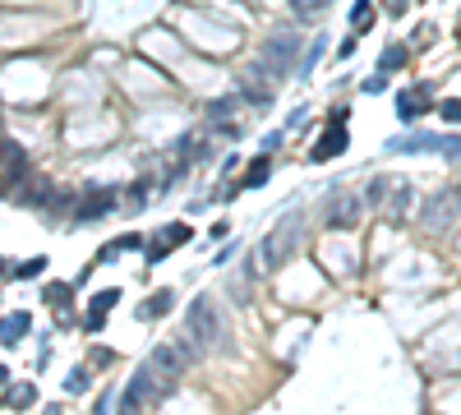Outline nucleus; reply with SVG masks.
Listing matches in <instances>:
<instances>
[{
	"instance_id": "14",
	"label": "nucleus",
	"mask_w": 461,
	"mask_h": 415,
	"mask_svg": "<svg viewBox=\"0 0 461 415\" xmlns=\"http://www.w3.org/2000/svg\"><path fill=\"white\" fill-rule=\"evenodd\" d=\"M171 300H176L171 291H153V295H148V305L139 309V318H157V314H166V309H171Z\"/></svg>"
},
{
	"instance_id": "7",
	"label": "nucleus",
	"mask_w": 461,
	"mask_h": 415,
	"mask_svg": "<svg viewBox=\"0 0 461 415\" xmlns=\"http://www.w3.org/2000/svg\"><path fill=\"white\" fill-rule=\"evenodd\" d=\"M355 217H360V198H355L351 189H337V194L328 198V208H323V222H328L332 231H351Z\"/></svg>"
},
{
	"instance_id": "29",
	"label": "nucleus",
	"mask_w": 461,
	"mask_h": 415,
	"mask_svg": "<svg viewBox=\"0 0 461 415\" xmlns=\"http://www.w3.org/2000/svg\"><path fill=\"white\" fill-rule=\"evenodd\" d=\"M0 383H5V369H0Z\"/></svg>"
},
{
	"instance_id": "13",
	"label": "nucleus",
	"mask_w": 461,
	"mask_h": 415,
	"mask_svg": "<svg viewBox=\"0 0 461 415\" xmlns=\"http://www.w3.org/2000/svg\"><path fill=\"white\" fill-rule=\"evenodd\" d=\"M28 323H33V318L23 314V309H19V314H5V318H0V341H5V346H14V341L28 332Z\"/></svg>"
},
{
	"instance_id": "19",
	"label": "nucleus",
	"mask_w": 461,
	"mask_h": 415,
	"mask_svg": "<svg viewBox=\"0 0 461 415\" xmlns=\"http://www.w3.org/2000/svg\"><path fill=\"white\" fill-rule=\"evenodd\" d=\"M401 65H406V46H387L383 60H378V69H383V74H387V69H401Z\"/></svg>"
},
{
	"instance_id": "17",
	"label": "nucleus",
	"mask_w": 461,
	"mask_h": 415,
	"mask_svg": "<svg viewBox=\"0 0 461 415\" xmlns=\"http://www.w3.org/2000/svg\"><path fill=\"white\" fill-rule=\"evenodd\" d=\"M296 5V19H319V14H328L332 0H291Z\"/></svg>"
},
{
	"instance_id": "22",
	"label": "nucleus",
	"mask_w": 461,
	"mask_h": 415,
	"mask_svg": "<svg viewBox=\"0 0 461 415\" xmlns=\"http://www.w3.org/2000/svg\"><path fill=\"white\" fill-rule=\"evenodd\" d=\"M387 185H392V175H378V180L369 185V203H383V198H387Z\"/></svg>"
},
{
	"instance_id": "11",
	"label": "nucleus",
	"mask_w": 461,
	"mask_h": 415,
	"mask_svg": "<svg viewBox=\"0 0 461 415\" xmlns=\"http://www.w3.org/2000/svg\"><path fill=\"white\" fill-rule=\"evenodd\" d=\"M406 208H411V185L392 175V185H387V198H383V212H387V217H401Z\"/></svg>"
},
{
	"instance_id": "18",
	"label": "nucleus",
	"mask_w": 461,
	"mask_h": 415,
	"mask_svg": "<svg viewBox=\"0 0 461 415\" xmlns=\"http://www.w3.org/2000/svg\"><path fill=\"white\" fill-rule=\"evenodd\" d=\"M37 393H33V383H19V388H10L5 393V406H33Z\"/></svg>"
},
{
	"instance_id": "23",
	"label": "nucleus",
	"mask_w": 461,
	"mask_h": 415,
	"mask_svg": "<svg viewBox=\"0 0 461 415\" xmlns=\"http://www.w3.org/2000/svg\"><path fill=\"white\" fill-rule=\"evenodd\" d=\"M439 116H443L448 125H457V121H461V102H457V97H448V102L439 107Z\"/></svg>"
},
{
	"instance_id": "2",
	"label": "nucleus",
	"mask_w": 461,
	"mask_h": 415,
	"mask_svg": "<svg viewBox=\"0 0 461 415\" xmlns=\"http://www.w3.org/2000/svg\"><path fill=\"white\" fill-rule=\"evenodd\" d=\"M296 55H300V37L291 28H273V37L263 42V69L273 79H286L291 65H296Z\"/></svg>"
},
{
	"instance_id": "15",
	"label": "nucleus",
	"mask_w": 461,
	"mask_h": 415,
	"mask_svg": "<svg viewBox=\"0 0 461 415\" xmlns=\"http://www.w3.org/2000/svg\"><path fill=\"white\" fill-rule=\"evenodd\" d=\"M125 250H139V236H121V240H111V245H102V254H97V263H111L116 254H125Z\"/></svg>"
},
{
	"instance_id": "6",
	"label": "nucleus",
	"mask_w": 461,
	"mask_h": 415,
	"mask_svg": "<svg viewBox=\"0 0 461 415\" xmlns=\"http://www.w3.org/2000/svg\"><path fill=\"white\" fill-rule=\"evenodd\" d=\"M148 365H153V374L162 379V388L171 393L180 383V374H185V355H180V346H153V355H148Z\"/></svg>"
},
{
	"instance_id": "12",
	"label": "nucleus",
	"mask_w": 461,
	"mask_h": 415,
	"mask_svg": "<svg viewBox=\"0 0 461 415\" xmlns=\"http://www.w3.org/2000/svg\"><path fill=\"white\" fill-rule=\"evenodd\" d=\"M185 240H189V226H180V222H176L171 231H162V236H157V245L148 250V263H162L166 250H176V245H185Z\"/></svg>"
},
{
	"instance_id": "4",
	"label": "nucleus",
	"mask_w": 461,
	"mask_h": 415,
	"mask_svg": "<svg viewBox=\"0 0 461 415\" xmlns=\"http://www.w3.org/2000/svg\"><path fill=\"white\" fill-rule=\"evenodd\" d=\"M296 240H300V217L291 212V217H286L282 226H277L273 236L263 240V250H259L263 268H277V263H286V259H291V250H296Z\"/></svg>"
},
{
	"instance_id": "26",
	"label": "nucleus",
	"mask_w": 461,
	"mask_h": 415,
	"mask_svg": "<svg viewBox=\"0 0 461 415\" xmlns=\"http://www.w3.org/2000/svg\"><path fill=\"white\" fill-rule=\"evenodd\" d=\"M14 153H19V148H14V143L0 134V162H14Z\"/></svg>"
},
{
	"instance_id": "21",
	"label": "nucleus",
	"mask_w": 461,
	"mask_h": 415,
	"mask_svg": "<svg viewBox=\"0 0 461 415\" xmlns=\"http://www.w3.org/2000/svg\"><path fill=\"white\" fill-rule=\"evenodd\" d=\"M116 300H121V291H102V295H92V314H106Z\"/></svg>"
},
{
	"instance_id": "20",
	"label": "nucleus",
	"mask_w": 461,
	"mask_h": 415,
	"mask_svg": "<svg viewBox=\"0 0 461 415\" xmlns=\"http://www.w3.org/2000/svg\"><path fill=\"white\" fill-rule=\"evenodd\" d=\"M268 166H273V162H268V153H263V157H259V162H254V166H249V175H245V189H254V185H263V180H268Z\"/></svg>"
},
{
	"instance_id": "27",
	"label": "nucleus",
	"mask_w": 461,
	"mask_h": 415,
	"mask_svg": "<svg viewBox=\"0 0 461 415\" xmlns=\"http://www.w3.org/2000/svg\"><path fill=\"white\" fill-rule=\"evenodd\" d=\"M383 5H387V14H392V19H397V14H406V0H383Z\"/></svg>"
},
{
	"instance_id": "9",
	"label": "nucleus",
	"mask_w": 461,
	"mask_h": 415,
	"mask_svg": "<svg viewBox=\"0 0 461 415\" xmlns=\"http://www.w3.org/2000/svg\"><path fill=\"white\" fill-rule=\"evenodd\" d=\"M341 116H346V111H337V121H332L328 130H323V139L314 143V153H309L314 162H328V157H337L341 148H346V130H341Z\"/></svg>"
},
{
	"instance_id": "5",
	"label": "nucleus",
	"mask_w": 461,
	"mask_h": 415,
	"mask_svg": "<svg viewBox=\"0 0 461 415\" xmlns=\"http://www.w3.org/2000/svg\"><path fill=\"white\" fill-rule=\"evenodd\" d=\"M157 397H166V388H162V379L153 374V365H143V369L134 374V383L121 393V406H125V411H139V406L157 402Z\"/></svg>"
},
{
	"instance_id": "28",
	"label": "nucleus",
	"mask_w": 461,
	"mask_h": 415,
	"mask_svg": "<svg viewBox=\"0 0 461 415\" xmlns=\"http://www.w3.org/2000/svg\"><path fill=\"white\" fill-rule=\"evenodd\" d=\"M0 273H5V259H0Z\"/></svg>"
},
{
	"instance_id": "8",
	"label": "nucleus",
	"mask_w": 461,
	"mask_h": 415,
	"mask_svg": "<svg viewBox=\"0 0 461 415\" xmlns=\"http://www.w3.org/2000/svg\"><path fill=\"white\" fill-rule=\"evenodd\" d=\"M111 208H116V194H111V189H88V194H83V198L74 203L69 222H78V226H83V222H97V217H106Z\"/></svg>"
},
{
	"instance_id": "1",
	"label": "nucleus",
	"mask_w": 461,
	"mask_h": 415,
	"mask_svg": "<svg viewBox=\"0 0 461 415\" xmlns=\"http://www.w3.org/2000/svg\"><path fill=\"white\" fill-rule=\"evenodd\" d=\"M189 337H194L203 351H212V346H226V328H221L217 305H212L208 295H198L194 305H189Z\"/></svg>"
},
{
	"instance_id": "24",
	"label": "nucleus",
	"mask_w": 461,
	"mask_h": 415,
	"mask_svg": "<svg viewBox=\"0 0 461 415\" xmlns=\"http://www.w3.org/2000/svg\"><path fill=\"white\" fill-rule=\"evenodd\" d=\"M42 268H46V259H28V263H19L14 277H42Z\"/></svg>"
},
{
	"instance_id": "10",
	"label": "nucleus",
	"mask_w": 461,
	"mask_h": 415,
	"mask_svg": "<svg viewBox=\"0 0 461 415\" xmlns=\"http://www.w3.org/2000/svg\"><path fill=\"white\" fill-rule=\"evenodd\" d=\"M425 107H429V88H406V93H401V97H397V116H401V121H420V116H425Z\"/></svg>"
},
{
	"instance_id": "3",
	"label": "nucleus",
	"mask_w": 461,
	"mask_h": 415,
	"mask_svg": "<svg viewBox=\"0 0 461 415\" xmlns=\"http://www.w3.org/2000/svg\"><path fill=\"white\" fill-rule=\"evenodd\" d=\"M457 217H461V185H448L434 198H425V226L429 231H448Z\"/></svg>"
},
{
	"instance_id": "16",
	"label": "nucleus",
	"mask_w": 461,
	"mask_h": 415,
	"mask_svg": "<svg viewBox=\"0 0 461 415\" xmlns=\"http://www.w3.org/2000/svg\"><path fill=\"white\" fill-rule=\"evenodd\" d=\"M42 300H46L51 309H60V314H65V309H69V286H65V282H51Z\"/></svg>"
},
{
	"instance_id": "25",
	"label": "nucleus",
	"mask_w": 461,
	"mask_h": 415,
	"mask_svg": "<svg viewBox=\"0 0 461 415\" xmlns=\"http://www.w3.org/2000/svg\"><path fill=\"white\" fill-rule=\"evenodd\" d=\"M369 23H373V10H369V5H360V10H355V33H364Z\"/></svg>"
}]
</instances>
